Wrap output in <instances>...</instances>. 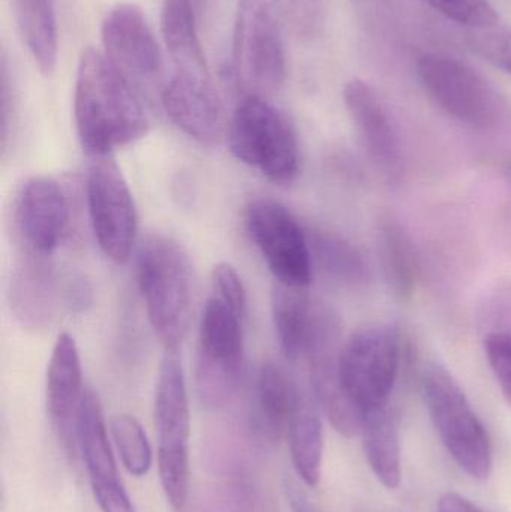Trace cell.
<instances>
[{
  "label": "cell",
  "instance_id": "cell-21",
  "mask_svg": "<svg viewBox=\"0 0 511 512\" xmlns=\"http://www.w3.org/2000/svg\"><path fill=\"white\" fill-rule=\"evenodd\" d=\"M161 30L174 74L212 77L198 35L191 0H164Z\"/></svg>",
  "mask_w": 511,
  "mask_h": 512
},
{
  "label": "cell",
  "instance_id": "cell-19",
  "mask_svg": "<svg viewBox=\"0 0 511 512\" xmlns=\"http://www.w3.org/2000/svg\"><path fill=\"white\" fill-rule=\"evenodd\" d=\"M305 391L278 363H266L258 373L251 427L266 441L287 438L288 427L302 403Z\"/></svg>",
  "mask_w": 511,
  "mask_h": 512
},
{
  "label": "cell",
  "instance_id": "cell-8",
  "mask_svg": "<svg viewBox=\"0 0 511 512\" xmlns=\"http://www.w3.org/2000/svg\"><path fill=\"white\" fill-rule=\"evenodd\" d=\"M417 75L435 105L468 128H495L506 116L503 96L480 72L456 57L423 54Z\"/></svg>",
  "mask_w": 511,
  "mask_h": 512
},
{
  "label": "cell",
  "instance_id": "cell-6",
  "mask_svg": "<svg viewBox=\"0 0 511 512\" xmlns=\"http://www.w3.org/2000/svg\"><path fill=\"white\" fill-rule=\"evenodd\" d=\"M245 318L215 295L204 304L198 328L195 385L207 408L230 405L245 378Z\"/></svg>",
  "mask_w": 511,
  "mask_h": 512
},
{
  "label": "cell",
  "instance_id": "cell-20",
  "mask_svg": "<svg viewBox=\"0 0 511 512\" xmlns=\"http://www.w3.org/2000/svg\"><path fill=\"white\" fill-rule=\"evenodd\" d=\"M326 304L312 300L302 289L278 285L272 292V316L279 346L287 360L303 361L320 327Z\"/></svg>",
  "mask_w": 511,
  "mask_h": 512
},
{
  "label": "cell",
  "instance_id": "cell-14",
  "mask_svg": "<svg viewBox=\"0 0 511 512\" xmlns=\"http://www.w3.org/2000/svg\"><path fill=\"white\" fill-rule=\"evenodd\" d=\"M71 222L68 197L59 183L32 177L18 191L14 228L27 254L48 258L62 245Z\"/></svg>",
  "mask_w": 511,
  "mask_h": 512
},
{
  "label": "cell",
  "instance_id": "cell-23",
  "mask_svg": "<svg viewBox=\"0 0 511 512\" xmlns=\"http://www.w3.org/2000/svg\"><path fill=\"white\" fill-rule=\"evenodd\" d=\"M360 436L366 459L377 480L386 489H398L402 480L401 442L398 424L387 406L365 415Z\"/></svg>",
  "mask_w": 511,
  "mask_h": 512
},
{
  "label": "cell",
  "instance_id": "cell-4",
  "mask_svg": "<svg viewBox=\"0 0 511 512\" xmlns=\"http://www.w3.org/2000/svg\"><path fill=\"white\" fill-rule=\"evenodd\" d=\"M231 153L275 185H290L300 170L296 129L267 98L246 96L228 125Z\"/></svg>",
  "mask_w": 511,
  "mask_h": 512
},
{
  "label": "cell",
  "instance_id": "cell-10",
  "mask_svg": "<svg viewBox=\"0 0 511 512\" xmlns=\"http://www.w3.org/2000/svg\"><path fill=\"white\" fill-rule=\"evenodd\" d=\"M9 303L24 327H50L60 315L83 312L92 303V289L77 274L63 273L41 256L29 255L15 268Z\"/></svg>",
  "mask_w": 511,
  "mask_h": 512
},
{
  "label": "cell",
  "instance_id": "cell-5",
  "mask_svg": "<svg viewBox=\"0 0 511 512\" xmlns=\"http://www.w3.org/2000/svg\"><path fill=\"white\" fill-rule=\"evenodd\" d=\"M423 397L432 423L459 468L488 480L494 466L491 438L452 373L431 363L422 376Z\"/></svg>",
  "mask_w": 511,
  "mask_h": 512
},
{
  "label": "cell",
  "instance_id": "cell-15",
  "mask_svg": "<svg viewBox=\"0 0 511 512\" xmlns=\"http://www.w3.org/2000/svg\"><path fill=\"white\" fill-rule=\"evenodd\" d=\"M75 442L83 456L93 498L101 512H137L117 472L108 441L101 403L92 390L84 391L75 421Z\"/></svg>",
  "mask_w": 511,
  "mask_h": 512
},
{
  "label": "cell",
  "instance_id": "cell-22",
  "mask_svg": "<svg viewBox=\"0 0 511 512\" xmlns=\"http://www.w3.org/2000/svg\"><path fill=\"white\" fill-rule=\"evenodd\" d=\"M21 39L44 75L53 74L59 56V29L54 0H12Z\"/></svg>",
  "mask_w": 511,
  "mask_h": 512
},
{
  "label": "cell",
  "instance_id": "cell-31",
  "mask_svg": "<svg viewBox=\"0 0 511 512\" xmlns=\"http://www.w3.org/2000/svg\"><path fill=\"white\" fill-rule=\"evenodd\" d=\"M212 292V295L224 301L237 315L246 318L248 300H246L245 286H243L242 277L239 276L233 265L221 262L213 268Z\"/></svg>",
  "mask_w": 511,
  "mask_h": 512
},
{
  "label": "cell",
  "instance_id": "cell-35",
  "mask_svg": "<svg viewBox=\"0 0 511 512\" xmlns=\"http://www.w3.org/2000/svg\"><path fill=\"white\" fill-rule=\"evenodd\" d=\"M287 499L288 505H290L291 511L293 512H320L318 508L309 501L308 496L299 489V487L290 486L287 487Z\"/></svg>",
  "mask_w": 511,
  "mask_h": 512
},
{
  "label": "cell",
  "instance_id": "cell-3",
  "mask_svg": "<svg viewBox=\"0 0 511 512\" xmlns=\"http://www.w3.org/2000/svg\"><path fill=\"white\" fill-rule=\"evenodd\" d=\"M278 0H237L230 74L246 96L267 98L287 77Z\"/></svg>",
  "mask_w": 511,
  "mask_h": 512
},
{
  "label": "cell",
  "instance_id": "cell-26",
  "mask_svg": "<svg viewBox=\"0 0 511 512\" xmlns=\"http://www.w3.org/2000/svg\"><path fill=\"white\" fill-rule=\"evenodd\" d=\"M380 242L384 273L393 294L401 300L410 298L419 277V259L410 237L398 222L384 219Z\"/></svg>",
  "mask_w": 511,
  "mask_h": 512
},
{
  "label": "cell",
  "instance_id": "cell-30",
  "mask_svg": "<svg viewBox=\"0 0 511 512\" xmlns=\"http://www.w3.org/2000/svg\"><path fill=\"white\" fill-rule=\"evenodd\" d=\"M431 8L468 29L497 26V11L488 0H425Z\"/></svg>",
  "mask_w": 511,
  "mask_h": 512
},
{
  "label": "cell",
  "instance_id": "cell-33",
  "mask_svg": "<svg viewBox=\"0 0 511 512\" xmlns=\"http://www.w3.org/2000/svg\"><path fill=\"white\" fill-rule=\"evenodd\" d=\"M488 333H511V294L497 295L483 315Z\"/></svg>",
  "mask_w": 511,
  "mask_h": 512
},
{
  "label": "cell",
  "instance_id": "cell-29",
  "mask_svg": "<svg viewBox=\"0 0 511 512\" xmlns=\"http://www.w3.org/2000/svg\"><path fill=\"white\" fill-rule=\"evenodd\" d=\"M465 41L474 54L511 74V30L498 26L470 29Z\"/></svg>",
  "mask_w": 511,
  "mask_h": 512
},
{
  "label": "cell",
  "instance_id": "cell-17",
  "mask_svg": "<svg viewBox=\"0 0 511 512\" xmlns=\"http://www.w3.org/2000/svg\"><path fill=\"white\" fill-rule=\"evenodd\" d=\"M83 370L74 337L62 333L54 343L45 382V399L51 423L66 444L75 439V421L84 396Z\"/></svg>",
  "mask_w": 511,
  "mask_h": 512
},
{
  "label": "cell",
  "instance_id": "cell-28",
  "mask_svg": "<svg viewBox=\"0 0 511 512\" xmlns=\"http://www.w3.org/2000/svg\"><path fill=\"white\" fill-rule=\"evenodd\" d=\"M282 20L302 41H314L326 26L327 0H278Z\"/></svg>",
  "mask_w": 511,
  "mask_h": 512
},
{
  "label": "cell",
  "instance_id": "cell-27",
  "mask_svg": "<svg viewBox=\"0 0 511 512\" xmlns=\"http://www.w3.org/2000/svg\"><path fill=\"white\" fill-rule=\"evenodd\" d=\"M114 444L129 474L141 478L152 468V448L137 418L119 415L111 423Z\"/></svg>",
  "mask_w": 511,
  "mask_h": 512
},
{
  "label": "cell",
  "instance_id": "cell-11",
  "mask_svg": "<svg viewBox=\"0 0 511 512\" xmlns=\"http://www.w3.org/2000/svg\"><path fill=\"white\" fill-rule=\"evenodd\" d=\"M86 200L93 236L102 254L116 264H125L137 242V207L125 176L108 156L96 158L90 165Z\"/></svg>",
  "mask_w": 511,
  "mask_h": 512
},
{
  "label": "cell",
  "instance_id": "cell-25",
  "mask_svg": "<svg viewBox=\"0 0 511 512\" xmlns=\"http://www.w3.org/2000/svg\"><path fill=\"white\" fill-rule=\"evenodd\" d=\"M312 259L332 279L344 285H365L371 280V268L362 252L344 237L330 231H314L309 236Z\"/></svg>",
  "mask_w": 511,
  "mask_h": 512
},
{
  "label": "cell",
  "instance_id": "cell-16",
  "mask_svg": "<svg viewBox=\"0 0 511 512\" xmlns=\"http://www.w3.org/2000/svg\"><path fill=\"white\" fill-rule=\"evenodd\" d=\"M168 119L201 146H215L225 131L224 108L212 77L173 74L162 86Z\"/></svg>",
  "mask_w": 511,
  "mask_h": 512
},
{
  "label": "cell",
  "instance_id": "cell-9",
  "mask_svg": "<svg viewBox=\"0 0 511 512\" xmlns=\"http://www.w3.org/2000/svg\"><path fill=\"white\" fill-rule=\"evenodd\" d=\"M401 336L392 325H371L344 342L339 376L345 394L363 415L386 408L401 366Z\"/></svg>",
  "mask_w": 511,
  "mask_h": 512
},
{
  "label": "cell",
  "instance_id": "cell-34",
  "mask_svg": "<svg viewBox=\"0 0 511 512\" xmlns=\"http://www.w3.org/2000/svg\"><path fill=\"white\" fill-rule=\"evenodd\" d=\"M438 512H485L458 493H446L438 502Z\"/></svg>",
  "mask_w": 511,
  "mask_h": 512
},
{
  "label": "cell",
  "instance_id": "cell-2",
  "mask_svg": "<svg viewBox=\"0 0 511 512\" xmlns=\"http://www.w3.org/2000/svg\"><path fill=\"white\" fill-rule=\"evenodd\" d=\"M137 280L150 325L165 352H179L191 324L194 276L183 246L149 234L137 252Z\"/></svg>",
  "mask_w": 511,
  "mask_h": 512
},
{
  "label": "cell",
  "instance_id": "cell-13",
  "mask_svg": "<svg viewBox=\"0 0 511 512\" xmlns=\"http://www.w3.org/2000/svg\"><path fill=\"white\" fill-rule=\"evenodd\" d=\"M104 54L111 63L143 92L161 81L164 57L158 39L135 3H117L101 24Z\"/></svg>",
  "mask_w": 511,
  "mask_h": 512
},
{
  "label": "cell",
  "instance_id": "cell-12",
  "mask_svg": "<svg viewBox=\"0 0 511 512\" xmlns=\"http://www.w3.org/2000/svg\"><path fill=\"white\" fill-rule=\"evenodd\" d=\"M245 225L278 283L297 289L311 283L309 237L287 207L269 198L254 200L246 207Z\"/></svg>",
  "mask_w": 511,
  "mask_h": 512
},
{
  "label": "cell",
  "instance_id": "cell-32",
  "mask_svg": "<svg viewBox=\"0 0 511 512\" xmlns=\"http://www.w3.org/2000/svg\"><path fill=\"white\" fill-rule=\"evenodd\" d=\"M483 346L492 373L511 405V333H486Z\"/></svg>",
  "mask_w": 511,
  "mask_h": 512
},
{
  "label": "cell",
  "instance_id": "cell-24",
  "mask_svg": "<svg viewBox=\"0 0 511 512\" xmlns=\"http://www.w3.org/2000/svg\"><path fill=\"white\" fill-rule=\"evenodd\" d=\"M291 460L300 480L315 487L321 478L323 466V424L314 400L306 394L297 408L287 433Z\"/></svg>",
  "mask_w": 511,
  "mask_h": 512
},
{
  "label": "cell",
  "instance_id": "cell-7",
  "mask_svg": "<svg viewBox=\"0 0 511 512\" xmlns=\"http://www.w3.org/2000/svg\"><path fill=\"white\" fill-rule=\"evenodd\" d=\"M155 424L162 490L171 507L182 511L188 502L191 483V414L185 370L177 352H165L159 367L155 391Z\"/></svg>",
  "mask_w": 511,
  "mask_h": 512
},
{
  "label": "cell",
  "instance_id": "cell-1",
  "mask_svg": "<svg viewBox=\"0 0 511 512\" xmlns=\"http://www.w3.org/2000/svg\"><path fill=\"white\" fill-rule=\"evenodd\" d=\"M74 120L81 146L95 158L135 143L150 128L141 93L96 48L78 60Z\"/></svg>",
  "mask_w": 511,
  "mask_h": 512
},
{
  "label": "cell",
  "instance_id": "cell-18",
  "mask_svg": "<svg viewBox=\"0 0 511 512\" xmlns=\"http://www.w3.org/2000/svg\"><path fill=\"white\" fill-rule=\"evenodd\" d=\"M342 96L369 158L384 173H393L401 159L398 135L380 96L359 78L345 84Z\"/></svg>",
  "mask_w": 511,
  "mask_h": 512
}]
</instances>
